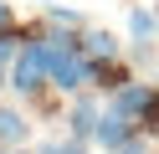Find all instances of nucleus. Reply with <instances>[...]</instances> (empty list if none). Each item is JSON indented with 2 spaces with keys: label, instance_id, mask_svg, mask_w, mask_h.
Here are the masks:
<instances>
[{
  "label": "nucleus",
  "instance_id": "1",
  "mask_svg": "<svg viewBox=\"0 0 159 154\" xmlns=\"http://www.w3.org/2000/svg\"><path fill=\"white\" fill-rule=\"evenodd\" d=\"M5 87L16 92V98H41L46 87H52V72H46V46H41V31H31V36L21 41V51H16L11 72H5Z\"/></svg>",
  "mask_w": 159,
  "mask_h": 154
},
{
  "label": "nucleus",
  "instance_id": "2",
  "mask_svg": "<svg viewBox=\"0 0 159 154\" xmlns=\"http://www.w3.org/2000/svg\"><path fill=\"white\" fill-rule=\"evenodd\" d=\"M108 103H113L118 113H128V118L139 123V133H159V82H123L118 92H108Z\"/></svg>",
  "mask_w": 159,
  "mask_h": 154
},
{
  "label": "nucleus",
  "instance_id": "3",
  "mask_svg": "<svg viewBox=\"0 0 159 154\" xmlns=\"http://www.w3.org/2000/svg\"><path fill=\"white\" fill-rule=\"evenodd\" d=\"M139 139V123L128 118V113H118L113 103H103V118H98V133H93V144L98 149H108V154H118L123 144H134ZM149 139V133H144Z\"/></svg>",
  "mask_w": 159,
  "mask_h": 154
},
{
  "label": "nucleus",
  "instance_id": "4",
  "mask_svg": "<svg viewBox=\"0 0 159 154\" xmlns=\"http://www.w3.org/2000/svg\"><path fill=\"white\" fill-rule=\"evenodd\" d=\"M103 103L108 98H98V92L93 87H87V92H77V98H72V108H67V133H72V139H87V144H93V133H98V118H103Z\"/></svg>",
  "mask_w": 159,
  "mask_h": 154
},
{
  "label": "nucleus",
  "instance_id": "5",
  "mask_svg": "<svg viewBox=\"0 0 159 154\" xmlns=\"http://www.w3.org/2000/svg\"><path fill=\"white\" fill-rule=\"evenodd\" d=\"M77 46H82V57L87 62H118V57H123V41H118L113 36V31H77Z\"/></svg>",
  "mask_w": 159,
  "mask_h": 154
},
{
  "label": "nucleus",
  "instance_id": "6",
  "mask_svg": "<svg viewBox=\"0 0 159 154\" xmlns=\"http://www.w3.org/2000/svg\"><path fill=\"white\" fill-rule=\"evenodd\" d=\"M26 139H31V118H26V108L0 103V149H21Z\"/></svg>",
  "mask_w": 159,
  "mask_h": 154
},
{
  "label": "nucleus",
  "instance_id": "7",
  "mask_svg": "<svg viewBox=\"0 0 159 154\" xmlns=\"http://www.w3.org/2000/svg\"><path fill=\"white\" fill-rule=\"evenodd\" d=\"M128 41H159V10H144V5L128 10Z\"/></svg>",
  "mask_w": 159,
  "mask_h": 154
},
{
  "label": "nucleus",
  "instance_id": "8",
  "mask_svg": "<svg viewBox=\"0 0 159 154\" xmlns=\"http://www.w3.org/2000/svg\"><path fill=\"white\" fill-rule=\"evenodd\" d=\"M46 26H57V31H82V16L67 10V5H46Z\"/></svg>",
  "mask_w": 159,
  "mask_h": 154
},
{
  "label": "nucleus",
  "instance_id": "9",
  "mask_svg": "<svg viewBox=\"0 0 159 154\" xmlns=\"http://www.w3.org/2000/svg\"><path fill=\"white\" fill-rule=\"evenodd\" d=\"M118 154H154V149H149V139H144V133H139V139H134V144H123V149H118Z\"/></svg>",
  "mask_w": 159,
  "mask_h": 154
},
{
  "label": "nucleus",
  "instance_id": "10",
  "mask_svg": "<svg viewBox=\"0 0 159 154\" xmlns=\"http://www.w3.org/2000/svg\"><path fill=\"white\" fill-rule=\"evenodd\" d=\"M62 154H87V139H72V133H67V139H62Z\"/></svg>",
  "mask_w": 159,
  "mask_h": 154
},
{
  "label": "nucleus",
  "instance_id": "11",
  "mask_svg": "<svg viewBox=\"0 0 159 154\" xmlns=\"http://www.w3.org/2000/svg\"><path fill=\"white\" fill-rule=\"evenodd\" d=\"M5 26H16V10L5 5V0H0V31H5Z\"/></svg>",
  "mask_w": 159,
  "mask_h": 154
},
{
  "label": "nucleus",
  "instance_id": "12",
  "mask_svg": "<svg viewBox=\"0 0 159 154\" xmlns=\"http://www.w3.org/2000/svg\"><path fill=\"white\" fill-rule=\"evenodd\" d=\"M36 154H62V139H52V144H41Z\"/></svg>",
  "mask_w": 159,
  "mask_h": 154
},
{
  "label": "nucleus",
  "instance_id": "13",
  "mask_svg": "<svg viewBox=\"0 0 159 154\" xmlns=\"http://www.w3.org/2000/svg\"><path fill=\"white\" fill-rule=\"evenodd\" d=\"M0 87H5V67H0Z\"/></svg>",
  "mask_w": 159,
  "mask_h": 154
},
{
  "label": "nucleus",
  "instance_id": "14",
  "mask_svg": "<svg viewBox=\"0 0 159 154\" xmlns=\"http://www.w3.org/2000/svg\"><path fill=\"white\" fill-rule=\"evenodd\" d=\"M0 154H16V149H0Z\"/></svg>",
  "mask_w": 159,
  "mask_h": 154
},
{
  "label": "nucleus",
  "instance_id": "15",
  "mask_svg": "<svg viewBox=\"0 0 159 154\" xmlns=\"http://www.w3.org/2000/svg\"><path fill=\"white\" fill-rule=\"evenodd\" d=\"M16 154H26V149H16Z\"/></svg>",
  "mask_w": 159,
  "mask_h": 154
},
{
  "label": "nucleus",
  "instance_id": "16",
  "mask_svg": "<svg viewBox=\"0 0 159 154\" xmlns=\"http://www.w3.org/2000/svg\"><path fill=\"white\" fill-rule=\"evenodd\" d=\"M154 82H159V77H154Z\"/></svg>",
  "mask_w": 159,
  "mask_h": 154
}]
</instances>
